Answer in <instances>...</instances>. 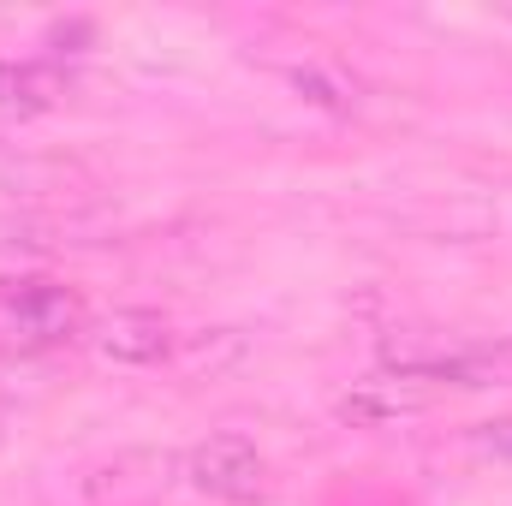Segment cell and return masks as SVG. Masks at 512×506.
Wrapping results in <instances>:
<instances>
[{"instance_id":"5","label":"cell","mask_w":512,"mask_h":506,"mask_svg":"<svg viewBox=\"0 0 512 506\" xmlns=\"http://www.w3.org/2000/svg\"><path fill=\"white\" fill-rule=\"evenodd\" d=\"M96 352L108 364H126V370H143V364H161L173 352V322L155 316V310H114L102 328H96Z\"/></svg>"},{"instance_id":"6","label":"cell","mask_w":512,"mask_h":506,"mask_svg":"<svg viewBox=\"0 0 512 506\" xmlns=\"http://www.w3.org/2000/svg\"><path fill=\"white\" fill-rule=\"evenodd\" d=\"M292 90H298L304 102L328 108V114H352V108H358V78H346L340 66H322V60L292 66Z\"/></svg>"},{"instance_id":"1","label":"cell","mask_w":512,"mask_h":506,"mask_svg":"<svg viewBox=\"0 0 512 506\" xmlns=\"http://www.w3.org/2000/svg\"><path fill=\"white\" fill-rule=\"evenodd\" d=\"M84 334V298L60 280H0V358H36Z\"/></svg>"},{"instance_id":"7","label":"cell","mask_w":512,"mask_h":506,"mask_svg":"<svg viewBox=\"0 0 512 506\" xmlns=\"http://www.w3.org/2000/svg\"><path fill=\"white\" fill-rule=\"evenodd\" d=\"M477 447H483V453H495V459H512V417L483 423V429H477Z\"/></svg>"},{"instance_id":"3","label":"cell","mask_w":512,"mask_h":506,"mask_svg":"<svg viewBox=\"0 0 512 506\" xmlns=\"http://www.w3.org/2000/svg\"><path fill=\"white\" fill-rule=\"evenodd\" d=\"M66 90H72V78H66V66H60L54 54L0 60V114H6V120H36V114H48Z\"/></svg>"},{"instance_id":"2","label":"cell","mask_w":512,"mask_h":506,"mask_svg":"<svg viewBox=\"0 0 512 506\" xmlns=\"http://www.w3.org/2000/svg\"><path fill=\"white\" fill-rule=\"evenodd\" d=\"M185 477L209 501L251 506L268 495V459L256 453V441H245V435H209V441H197L191 459H185Z\"/></svg>"},{"instance_id":"4","label":"cell","mask_w":512,"mask_h":506,"mask_svg":"<svg viewBox=\"0 0 512 506\" xmlns=\"http://www.w3.org/2000/svg\"><path fill=\"white\" fill-rule=\"evenodd\" d=\"M441 387L423 376H405V370H382V376H364L346 399H340V417L346 423H393V417H411V411H423L429 399H435Z\"/></svg>"}]
</instances>
